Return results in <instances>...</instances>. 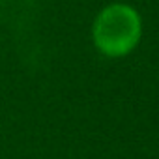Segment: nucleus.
<instances>
[{"label":"nucleus","instance_id":"obj_1","mask_svg":"<svg viewBox=\"0 0 159 159\" xmlns=\"http://www.w3.org/2000/svg\"><path fill=\"white\" fill-rule=\"evenodd\" d=\"M139 39V13L125 4H112L105 8L94 23V43L105 56H125L137 47Z\"/></svg>","mask_w":159,"mask_h":159}]
</instances>
